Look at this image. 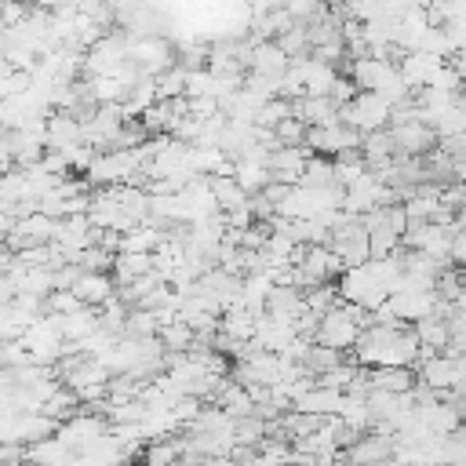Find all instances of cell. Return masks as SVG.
I'll return each instance as SVG.
<instances>
[{
	"mask_svg": "<svg viewBox=\"0 0 466 466\" xmlns=\"http://www.w3.org/2000/svg\"><path fill=\"white\" fill-rule=\"evenodd\" d=\"M335 291H339V299L346 302V306H357V309H364V313H375L390 295L375 284V277L364 269V266H353V269H346L342 277H339V284H335Z\"/></svg>",
	"mask_w": 466,
	"mask_h": 466,
	"instance_id": "1",
	"label": "cell"
},
{
	"mask_svg": "<svg viewBox=\"0 0 466 466\" xmlns=\"http://www.w3.org/2000/svg\"><path fill=\"white\" fill-rule=\"evenodd\" d=\"M386 131H390V142H393V157H426L437 146L433 127H426L419 120L400 124V127H386Z\"/></svg>",
	"mask_w": 466,
	"mask_h": 466,
	"instance_id": "2",
	"label": "cell"
},
{
	"mask_svg": "<svg viewBox=\"0 0 466 466\" xmlns=\"http://www.w3.org/2000/svg\"><path fill=\"white\" fill-rule=\"evenodd\" d=\"M390 393V397H400V393H411L415 390V371L411 368H371L368 371V393Z\"/></svg>",
	"mask_w": 466,
	"mask_h": 466,
	"instance_id": "3",
	"label": "cell"
},
{
	"mask_svg": "<svg viewBox=\"0 0 466 466\" xmlns=\"http://www.w3.org/2000/svg\"><path fill=\"white\" fill-rule=\"evenodd\" d=\"M113 280H109V273H80V280L73 284V299L80 302V306H91V309H98L102 302H109L113 299Z\"/></svg>",
	"mask_w": 466,
	"mask_h": 466,
	"instance_id": "4",
	"label": "cell"
},
{
	"mask_svg": "<svg viewBox=\"0 0 466 466\" xmlns=\"http://www.w3.org/2000/svg\"><path fill=\"white\" fill-rule=\"evenodd\" d=\"M153 273V255H116L113 258V277H116V288L138 280V277H149Z\"/></svg>",
	"mask_w": 466,
	"mask_h": 466,
	"instance_id": "5",
	"label": "cell"
},
{
	"mask_svg": "<svg viewBox=\"0 0 466 466\" xmlns=\"http://www.w3.org/2000/svg\"><path fill=\"white\" fill-rule=\"evenodd\" d=\"M299 186L302 189H328V186H335V164L328 157H309L306 167H302Z\"/></svg>",
	"mask_w": 466,
	"mask_h": 466,
	"instance_id": "6",
	"label": "cell"
},
{
	"mask_svg": "<svg viewBox=\"0 0 466 466\" xmlns=\"http://www.w3.org/2000/svg\"><path fill=\"white\" fill-rule=\"evenodd\" d=\"M273 135H277L280 146H302V142H306V124H299L295 116H288V120H280V124L273 127Z\"/></svg>",
	"mask_w": 466,
	"mask_h": 466,
	"instance_id": "7",
	"label": "cell"
}]
</instances>
